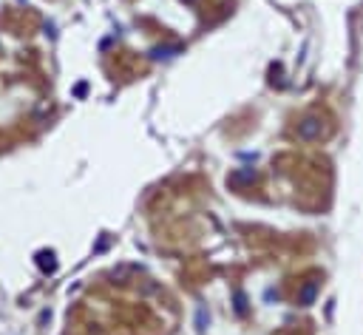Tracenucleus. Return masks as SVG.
Wrapping results in <instances>:
<instances>
[{"instance_id":"1","label":"nucleus","mask_w":363,"mask_h":335,"mask_svg":"<svg viewBox=\"0 0 363 335\" xmlns=\"http://www.w3.org/2000/svg\"><path fill=\"white\" fill-rule=\"evenodd\" d=\"M318 131V125H315V119H306V125L301 128V137H312Z\"/></svg>"}]
</instances>
